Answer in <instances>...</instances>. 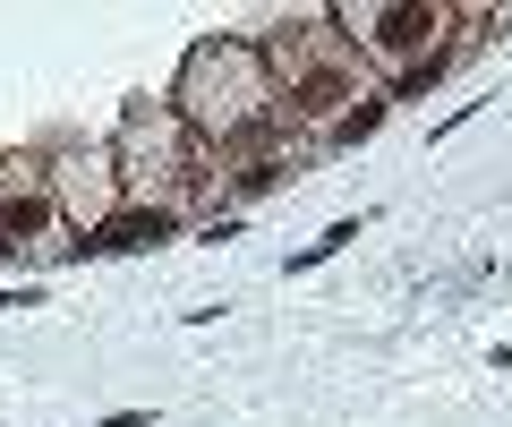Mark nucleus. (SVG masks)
<instances>
[{
    "label": "nucleus",
    "mask_w": 512,
    "mask_h": 427,
    "mask_svg": "<svg viewBox=\"0 0 512 427\" xmlns=\"http://www.w3.org/2000/svg\"><path fill=\"white\" fill-rule=\"evenodd\" d=\"M111 163H120V188L137 205H180L188 214V205L205 197L214 154L171 120V103H137V112L120 120V137H111Z\"/></svg>",
    "instance_id": "nucleus-4"
},
{
    "label": "nucleus",
    "mask_w": 512,
    "mask_h": 427,
    "mask_svg": "<svg viewBox=\"0 0 512 427\" xmlns=\"http://www.w3.org/2000/svg\"><path fill=\"white\" fill-rule=\"evenodd\" d=\"M256 60H265V77H274V103H282V129H291V137H333L342 112H359L367 94H384L325 9L299 18V26L256 35Z\"/></svg>",
    "instance_id": "nucleus-1"
},
{
    "label": "nucleus",
    "mask_w": 512,
    "mask_h": 427,
    "mask_svg": "<svg viewBox=\"0 0 512 427\" xmlns=\"http://www.w3.org/2000/svg\"><path fill=\"white\" fill-rule=\"evenodd\" d=\"M180 223H188L180 205H137V197H128L86 248H103V257H128V248H163V240H180Z\"/></svg>",
    "instance_id": "nucleus-7"
},
{
    "label": "nucleus",
    "mask_w": 512,
    "mask_h": 427,
    "mask_svg": "<svg viewBox=\"0 0 512 427\" xmlns=\"http://www.w3.org/2000/svg\"><path fill=\"white\" fill-rule=\"evenodd\" d=\"M333 26H342V43L359 60H384L393 69V86L384 94H419L444 77V60L461 52V9H436V0H350V9H325Z\"/></svg>",
    "instance_id": "nucleus-3"
},
{
    "label": "nucleus",
    "mask_w": 512,
    "mask_h": 427,
    "mask_svg": "<svg viewBox=\"0 0 512 427\" xmlns=\"http://www.w3.org/2000/svg\"><path fill=\"white\" fill-rule=\"evenodd\" d=\"M35 299H43L35 282H18V291H0V308H35Z\"/></svg>",
    "instance_id": "nucleus-9"
},
{
    "label": "nucleus",
    "mask_w": 512,
    "mask_h": 427,
    "mask_svg": "<svg viewBox=\"0 0 512 427\" xmlns=\"http://www.w3.org/2000/svg\"><path fill=\"white\" fill-rule=\"evenodd\" d=\"M350 240H359V214H350V223H333L325 240H308V248H299V257H291V274H316V265H325V257H342Z\"/></svg>",
    "instance_id": "nucleus-8"
},
{
    "label": "nucleus",
    "mask_w": 512,
    "mask_h": 427,
    "mask_svg": "<svg viewBox=\"0 0 512 427\" xmlns=\"http://www.w3.org/2000/svg\"><path fill=\"white\" fill-rule=\"evenodd\" d=\"M60 231V205L43 188V154H0V248H43Z\"/></svg>",
    "instance_id": "nucleus-6"
},
{
    "label": "nucleus",
    "mask_w": 512,
    "mask_h": 427,
    "mask_svg": "<svg viewBox=\"0 0 512 427\" xmlns=\"http://www.w3.org/2000/svg\"><path fill=\"white\" fill-rule=\"evenodd\" d=\"M43 188H52V205H60V231H86V240L128 205L111 146H60V154H43Z\"/></svg>",
    "instance_id": "nucleus-5"
},
{
    "label": "nucleus",
    "mask_w": 512,
    "mask_h": 427,
    "mask_svg": "<svg viewBox=\"0 0 512 427\" xmlns=\"http://www.w3.org/2000/svg\"><path fill=\"white\" fill-rule=\"evenodd\" d=\"M171 120L197 137L205 154H239L256 137H282V103H274V77L256 60V43H197L180 60V86H171Z\"/></svg>",
    "instance_id": "nucleus-2"
}]
</instances>
